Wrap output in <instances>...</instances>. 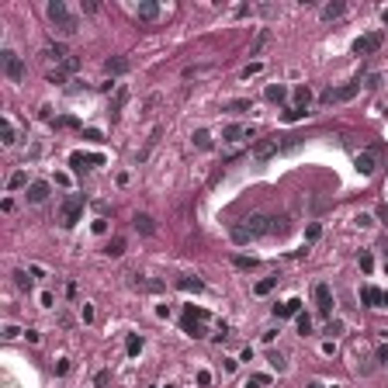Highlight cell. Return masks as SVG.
<instances>
[{
	"label": "cell",
	"instance_id": "1",
	"mask_svg": "<svg viewBox=\"0 0 388 388\" xmlns=\"http://www.w3.org/2000/svg\"><path fill=\"white\" fill-rule=\"evenodd\" d=\"M80 212H83V194H66L63 205H59V222L63 226H77Z\"/></svg>",
	"mask_w": 388,
	"mask_h": 388
},
{
	"label": "cell",
	"instance_id": "2",
	"mask_svg": "<svg viewBox=\"0 0 388 388\" xmlns=\"http://www.w3.org/2000/svg\"><path fill=\"white\" fill-rule=\"evenodd\" d=\"M239 229L250 236V239H257V236H270V215L253 212V215H246V219L239 222Z\"/></svg>",
	"mask_w": 388,
	"mask_h": 388
},
{
	"label": "cell",
	"instance_id": "3",
	"mask_svg": "<svg viewBox=\"0 0 388 388\" xmlns=\"http://www.w3.org/2000/svg\"><path fill=\"white\" fill-rule=\"evenodd\" d=\"M0 59H3V73H7L10 83H21V80H24V59H21L17 52H10V49H7Z\"/></svg>",
	"mask_w": 388,
	"mask_h": 388
},
{
	"label": "cell",
	"instance_id": "4",
	"mask_svg": "<svg viewBox=\"0 0 388 388\" xmlns=\"http://www.w3.org/2000/svg\"><path fill=\"white\" fill-rule=\"evenodd\" d=\"M378 49H382V35H378V31L361 35V38L354 42V52H357V56H371V52H378Z\"/></svg>",
	"mask_w": 388,
	"mask_h": 388
},
{
	"label": "cell",
	"instance_id": "5",
	"mask_svg": "<svg viewBox=\"0 0 388 388\" xmlns=\"http://www.w3.org/2000/svg\"><path fill=\"white\" fill-rule=\"evenodd\" d=\"M49 194H52V187H49V180H31L28 184V205H42V201H49Z\"/></svg>",
	"mask_w": 388,
	"mask_h": 388
},
{
	"label": "cell",
	"instance_id": "6",
	"mask_svg": "<svg viewBox=\"0 0 388 388\" xmlns=\"http://www.w3.org/2000/svg\"><path fill=\"white\" fill-rule=\"evenodd\" d=\"M45 14H49V21H52L56 28H59V24H66V21H73V14L66 10V3H63V0H52V3L45 7Z\"/></svg>",
	"mask_w": 388,
	"mask_h": 388
},
{
	"label": "cell",
	"instance_id": "7",
	"mask_svg": "<svg viewBox=\"0 0 388 388\" xmlns=\"http://www.w3.org/2000/svg\"><path fill=\"white\" fill-rule=\"evenodd\" d=\"M129 70H132V63H129L125 56H108V59H104V73H108V77H122V73H129Z\"/></svg>",
	"mask_w": 388,
	"mask_h": 388
},
{
	"label": "cell",
	"instance_id": "8",
	"mask_svg": "<svg viewBox=\"0 0 388 388\" xmlns=\"http://www.w3.org/2000/svg\"><path fill=\"white\" fill-rule=\"evenodd\" d=\"M354 166H357L361 177H371V173L378 170V159H375V153H357L354 156Z\"/></svg>",
	"mask_w": 388,
	"mask_h": 388
},
{
	"label": "cell",
	"instance_id": "9",
	"mask_svg": "<svg viewBox=\"0 0 388 388\" xmlns=\"http://www.w3.org/2000/svg\"><path fill=\"white\" fill-rule=\"evenodd\" d=\"M315 302H319V312L329 315L333 312V288L329 284H315Z\"/></svg>",
	"mask_w": 388,
	"mask_h": 388
},
{
	"label": "cell",
	"instance_id": "10",
	"mask_svg": "<svg viewBox=\"0 0 388 388\" xmlns=\"http://www.w3.org/2000/svg\"><path fill=\"white\" fill-rule=\"evenodd\" d=\"M277 149H281V142H277V139H260V142L253 146V159H270Z\"/></svg>",
	"mask_w": 388,
	"mask_h": 388
},
{
	"label": "cell",
	"instance_id": "11",
	"mask_svg": "<svg viewBox=\"0 0 388 388\" xmlns=\"http://www.w3.org/2000/svg\"><path fill=\"white\" fill-rule=\"evenodd\" d=\"M253 135V129H246V125H226L222 129V139L226 142H239V139H250Z\"/></svg>",
	"mask_w": 388,
	"mask_h": 388
},
{
	"label": "cell",
	"instance_id": "12",
	"mask_svg": "<svg viewBox=\"0 0 388 388\" xmlns=\"http://www.w3.org/2000/svg\"><path fill=\"white\" fill-rule=\"evenodd\" d=\"M135 17H139V21H156V17H159V3H156V0H142V3L135 7Z\"/></svg>",
	"mask_w": 388,
	"mask_h": 388
},
{
	"label": "cell",
	"instance_id": "13",
	"mask_svg": "<svg viewBox=\"0 0 388 388\" xmlns=\"http://www.w3.org/2000/svg\"><path fill=\"white\" fill-rule=\"evenodd\" d=\"M263 97H267L270 104H284V101H288V87H284V83H270V87L263 90Z\"/></svg>",
	"mask_w": 388,
	"mask_h": 388
},
{
	"label": "cell",
	"instance_id": "14",
	"mask_svg": "<svg viewBox=\"0 0 388 388\" xmlns=\"http://www.w3.org/2000/svg\"><path fill=\"white\" fill-rule=\"evenodd\" d=\"M298 309H302V302L291 298V302H284V305H274V315H277V319H288V315H298Z\"/></svg>",
	"mask_w": 388,
	"mask_h": 388
},
{
	"label": "cell",
	"instance_id": "15",
	"mask_svg": "<svg viewBox=\"0 0 388 388\" xmlns=\"http://www.w3.org/2000/svg\"><path fill=\"white\" fill-rule=\"evenodd\" d=\"M132 226H135L142 236H153L156 233V222L149 219V215H135V219H132Z\"/></svg>",
	"mask_w": 388,
	"mask_h": 388
},
{
	"label": "cell",
	"instance_id": "16",
	"mask_svg": "<svg viewBox=\"0 0 388 388\" xmlns=\"http://www.w3.org/2000/svg\"><path fill=\"white\" fill-rule=\"evenodd\" d=\"M343 10H347V3H343V0H336V3H326V7H322V17H326V21H336Z\"/></svg>",
	"mask_w": 388,
	"mask_h": 388
},
{
	"label": "cell",
	"instance_id": "17",
	"mask_svg": "<svg viewBox=\"0 0 388 388\" xmlns=\"http://www.w3.org/2000/svg\"><path fill=\"white\" fill-rule=\"evenodd\" d=\"M357 90H361V80H354V83H347V87H336V101H350Z\"/></svg>",
	"mask_w": 388,
	"mask_h": 388
},
{
	"label": "cell",
	"instance_id": "18",
	"mask_svg": "<svg viewBox=\"0 0 388 388\" xmlns=\"http://www.w3.org/2000/svg\"><path fill=\"white\" fill-rule=\"evenodd\" d=\"M361 302H364V305H382V291H378V288H371V284H368V288H364V291H361Z\"/></svg>",
	"mask_w": 388,
	"mask_h": 388
},
{
	"label": "cell",
	"instance_id": "19",
	"mask_svg": "<svg viewBox=\"0 0 388 388\" xmlns=\"http://www.w3.org/2000/svg\"><path fill=\"white\" fill-rule=\"evenodd\" d=\"M295 101H298L295 108H302V111H309V104H312V90H309V87H298V90H295Z\"/></svg>",
	"mask_w": 388,
	"mask_h": 388
},
{
	"label": "cell",
	"instance_id": "20",
	"mask_svg": "<svg viewBox=\"0 0 388 388\" xmlns=\"http://www.w3.org/2000/svg\"><path fill=\"white\" fill-rule=\"evenodd\" d=\"M0 135H3V146H14V142H17V129H14L10 122L0 125Z\"/></svg>",
	"mask_w": 388,
	"mask_h": 388
},
{
	"label": "cell",
	"instance_id": "21",
	"mask_svg": "<svg viewBox=\"0 0 388 388\" xmlns=\"http://www.w3.org/2000/svg\"><path fill=\"white\" fill-rule=\"evenodd\" d=\"M7 187H10V191L28 187V173H24V170H14V173H10V180H7Z\"/></svg>",
	"mask_w": 388,
	"mask_h": 388
},
{
	"label": "cell",
	"instance_id": "22",
	"mask_svg": "<svg viewBox=\"0 0 388 388\" xmlns=\"http://www.w3.org/2000/svg\"><path fill=\"white\" fill-rule=\"evenodd\" d=\"M104 253H108V257H122V253H125V239H122V236H115V239L108 243V250H104Z\"/></svg>",
	"mask_w": 388,
	"mask_h": 388
},
{
	"label": "cell",
	"instance_id": "23",
	"mask_svg": "<svg viewBox=\"0 0 388 388\" xmlns=\"http://www.w3.org/2000/svg\"><path fill=\"white\" fill-rule=\"evenodd\" d=\"M177 288H184V291H205V284H201L198 277H180Z\"/></svg>",
	"mask_w": 388,
	"mask_h": 388
},
{
	"label": "cell",
	"instance_id": "24",
	"mask_svg": "<svg viewBox=\"0 0 388 388\" xmlns=\"http://www.w3.org/2000/svg\"><path fill=\"white\" fill-rule=\"evenodd\" d=\"M194 146H198V149H212V135H208L205 129H198V132H194Z\"/></svg>",
	"mask_w": 388,
	"mask_h": 388
},
{
	"label": "cell",
	"instance_id": "25",
	"mask_svg": "<svg viewBox=\"0 0 388 388\" xmlns=\"http://www.w3.org/2000/svg\"><path fill=\"white\" fill-rule=\"evenodd\" d=\"M274 284H277V274H274V277H263V281H257V284H253V291H257V295H267Z\"/></svg>",
	"mask_w": 388,
	"mask_h": 388
},
{
	"label": "cell",
	"instance_id": "26",
	"mask_svg": "<svg viewBox=\"0 0 388 388\" xmlns=\"http://www.w3.org/2000/svg\"><path fill=\"white\" fill-rule=\"evenodd\" d=\"M288 233V219H277V215H274V219H270V236H284Z\"/></svg>",
	"mask_w": 388,
	"mask_h": 388
},
{
	"label": "cell",
	"instance_id": "27",
	"mask_svg": "<svg viewBox=\"0 0 388 388\" xmlns=\"http://www.w3.org/2000/svg\"><path fill=\"white\" fill-rule=\"evenodd\" d=\"M14 284H17L21 291H31V277H28L24 270H14Z\"/></svg>",
	"mask_w": 388,
	"mask_h": 388
},
{
	"label": "cell",
	"instance_id": "28",
	"mask_svg": "<svg viewBox=\"0 0 388 388\" xmlns=\"http://www.w3.org/2000/svg\"><path fill=\"white\" fill-rule=\"evenodd\" d=\"M233 263H236V270H253V267H257L253 257H233Z\"/></svg>",
	"mask_w": 388,
	"mask_h": 388
},
{
	"label": "cell",
	"instance_id": "29",
	"mask_svg": "<svg viewBox=\"0 0 388 388\" xmlns=\"http://www.w3.org/2000/svg\"><path fill=\"white\" fill-rule=\"evenodd\" d=\"M263 385H270V378H267V375H253V378H246L243 388H263Z\"/></svg>",
	"mask_w": 388,
	"mask_h": 388
},
{
	"label": "cell",
	"instance_id": "30",
	"mask_svg": "<svg viewBox=\"0 0 388 388\" xmlns=\"http://www.w3.org/2000/svg\"><path fill=\"white\" fill-rule=\"evenodd\" d=\"M125 350H129V354L135 357V354L142 350V336H129V340H125Z\"/></svg>",
	"mask_w": 388,
	"mask_h": 388
},
{
	"label": "cell",
	"instance_id": "31",
	"mask_svg": "<svg viewBox=\"0 0 388 388\" xmlns=\"http://www.w3.org/2000/svg\"><path fill=\"white\" fill-rule=\"evenodd\" d=\"M56 31H59V35H77V31H80V21H77V17H73V21H66V24H59Z\"/></svg>",
	"mask_w": 388,
	"mask_h": 388
},
{
	"label": "cell",
	"instance_id": "32",
	"mask_svg": "<svg viewBox=\"0 0 388 388\" xmlns=\"http://www.w3.org/2000/svg\"><path fill=\"white\" fill-rule=\"evenodd\" d=\"M270 368H274V371H277V375H281V371H284V368H288V361H284V357H281V354H270Z\"/></svg>",
	"mask_w": 388,
	"mask_h": 388
},
{
	"label": "cell",
	"instance_id": "33",
	"mask_svg": "<svg viewBox=\"0 0 388 388\" xmlns=\"http://www.w3.org/2000/svg\"><path fill=\"white\" fill-rule=\"evenodd\" d=\"M73 70H80V59L77 56H66L63 59V73H73Z\"/></svg>",
	"mask_w": 388,
	"mask_h": 388
},
{
	"label": "cell",
	"instance_id": "34",
	"mask_svg": "<svg viewBox=\"0 0 388 388\" xmlns=\"http://www.w3.org/2000/svg\"><path fill=\"white\" fill-rule=\"evenodd\" d=\"M226 111H236V115H239V111H250V101H229Z\"/></svg>",
	"mask_w": 388,
	"mask_h": 388
},
{
	"label": "cell",
	"instance_id": "35",
	"mask_svg": "<svg viewBox=\"0 0 388 388\" xmlns=\"http://www.w3.org/2000/svg\"><path fill=\"white\" fill-rule=\"evenodd\" d=\"M309 205H312V212H326V208H329L326 198H309Z\"/></svg>",
	"mask_w": 388,
	"mask_h": 388
},
{
	"label": "cell",
	"instance_id": "36",
	"mask_svg": "<svg viewBox=\"0 0 388 388\" xmlns=\"http://www.w3.org/2000/svg\"><path fill=\"white\" fill-rule=\"evenodd\" d=\"M108 382H111V371H97L94 385H97V388H108Z\"/></svg>",
	"mask_w": 388,
	"mask_h": 388
},
{
	"label": "cell",
	"instance_id": "37",
	"mask_svg": "<svg viewBox=\"0 0 388 388\" xmlns=\"http://www.w3.org/2000/svg\"><path fill=\"white\" fill-rule=\"evenodd\" d=\"M305 115H309V111H302V108H288L284 118H288V122H298V118H305Z\"/></svg>",
	"mask_w": 388,
	"mask_h": 388
},
{
	"label": "cell",
	"instance_id": "38",
	"mask_svg": "<svg viewBox=\"0 0 388 388\" xmlns=\"http://www.w3.org/2000/svg\"><path fill=\"white\" fill-rule=\"evenodd\" d=\"M354 222H357V226H361V229H371V226H375V215H357V219H354Z\"/></svg>",
	"mask_w": 388,
	"mask_h": 388
},
{
	"label": "cell",
	"instance_id": "39",
	"mask_svg": "<svg viewBox=\"0 0 388 388\" xmlns=\"http://www.w3.org/2000/svg\"><path fill=\"white\" fill-rule=\"evenodd\" d=\"M312 329V319L309 315H298V333H302V336H305V333H309Z\"/></svg>",
	"mask_w": 388,
	"mask_h": 388
},
{
	"label": "cell",
	"instance_id": "40",
	"mask_svg": "<svg viewBox=\"0 0 388 388\" xmlns=\"http://www.w3.org/2000/svg\"><path fill=\"white\" fill-rule=\"evenodd\" d=\"M17 333H21V329H17V326H14V322H7V326H3V340H14V336H17Z\"/></svg>",
	"mask_w": 388,
	"mask_h": 388
},
{
	"label": "cell",
	"instance_id": "41",
	"mask_svg": "<svg viewBox=\"0 0 388 388\" xmlns=\"http://www.w3.org/2000/svg\"><path fill=\"white\" fill-rule=\"evenodd\" d=\"M319 233H322V226H319V222H312L309 229H305V239H319Z\"/></svg>",
	"mask_w": 388,
	"mask_h": 388
},
{
	"label": "cell",
	"instance_id": "42",
	"mask_svg": "<svg viewBox=\"0 0 388 388\" xmlns=\"http://www.w3.org/2000/svg\"><path fill=\"white\" fill-rule=\"evenodd\" d=\"M378 83H382V73H371V77L364 80V87H368V90H375V87H378Z\"/></svg>",
	"mask_w": 388,
	"mask_h": 388
},
{
	"label": "cell",
	"instance_id": "43",
	"mask_svg": "<svg viewBox=\"0 0 388 388\" xmlns=\"http://www.w3.org/2000/svg\"><path fill=\"white\" fill-rule=\"evenodd\" d=\"M263 42H267V31H260V35H257V42H253V56L263 49Z\"/></svg>",
	"mask_w": 388,
	"mask_h": 388
},
{
	"label": "cell",
	"instance_id": "44",
	"mask_svg": "<svg viewBox=\"0 0 388 388\" xmlns=\"http://www.w3.org/2000/svg\"><path fill=\"white\" fill-rule=\"evenodd\" d=\"M125 97H129V90L122 87V90H118V97H115V111H122V104H125Z\"/></svg>",
	"mask_w": 388,
	"mask_h": 388
},
{
	"label": "cell",
	"instance_id": "45",
	"mask_svg": "<svg viewBox=\"0 0 388 388\" xmlns=\"http://www.w3.org/2000/svg\"><path fill=\"white\" fill-rule=\"evenodd\" d=\"M326 333H333V336H336V333H343V322H340V319H333V322L326 326Z\"/></svg>",
	"mask_w": 388,
	"mask_h": 388
},
{
	"label": "cell",
	"instance_id": "46",
	"mask_svg": "<svg viewBox=\"0 0 388 388\" xmlns=\"http://www.w3.org/2000/svg\"><path fill=\"white\" fill-rule=\"evenodd\" d=\"M233 239H236V243H250V236L243 233V229H239V226H233Z\"/></svg>",
	"mask_w": 388,
	"mask_h": 388
},
{
	"label": "cell",
	"instance_id": "47",
	"mask_svg": "<svg viewBox=\"0 0 388 388\" xmlns=\"http://www.w3.org/2000/svg\"><path fill=\"white\" fill-rule=\"evenodd\" d=\"M371 263H375V260H371V253L364 250V253H361V267H364V270H371Z\"/></svg>",
	"mask_w": 388,
	"mask_h": 388
},
{
	"label": "cell",
	"instance_id": "48",
	"mask_svg": "<svg viewBox=\"0 0 388 388\" xmlns=\"http://www.w3.org/2000/svg\"><path fill=\"white\" fill-rule=\"evenodd\" d=\"M198 385H212V375H208V371H198Z\"/></svg>",
	"mask_w": 388,
	"mask_h": 388
},
{
	"label": "cell",
	"instance_id": "49",
	"mask_svg": "<svg viewBox=\"0 0 388 388\" xmlns=\"http://www.w3.org/2000/svg\"><path fill=\"white\" fill-rule=\"evenodd\" d=\"M83 322H94V305H83Z\"/></svg>",
	"mask_w": 388,
	"mask_h": 388
},
{
	"label": "cell",
	"instance_id": "50",
	"mask_svg": "<svg viewBox=\"0 0 388 388\" xmlns=\"http://www.w3.org/2000/svg\"><path fill=\"white\" fill-rule=\"evenodd\" d=\"M49 83H66V73H63V70H59V73H52V77H49Z\"/></svg>",
	"mask_w": 388,
	"mask_h": 388
},
{
	"label": "cell",
	"instance_id": "51",
	"mask_svg": "<svg viewBox=\"0 0 388 388\" xmlns=\"http://www.w3.org/2000/svg\"><path fill=\"white\" fill-rule=\"evenodd\" d=\"M382 305H385V309H388V291H382Z\"/></svg>",
	"mask_w": 388,
	"mask_h": 388
},
{
	"label": "cell",
	"instance_id": "52",
	"mask_svg": "<svg viewBox=\"0 0 388 388\" xmlns=\"http://www.w3.org/2000/svg\"><path fill=\"white\" fill-rule=\"evenodd\" d=\"M305 388H326V385H319V382H309V385H305Z\"/></svg>",
	"mask_w": 388,
	"mask_h": 388
},
{
	"label": "cell",
	"instance_id": "53",
	"mask_svg": "<svg viewBox=\"0 0 388 388\" xmlns=\"http://www.w3.org/2000/svg\"><path fill=\"white\" fill-rule=\"evenodd\" d=\"M382 17H385V24H388V7H385V14H382Z\"/></svg>",
	"mask_w": 388,
	"mask_h": 388
}]
</instances>
